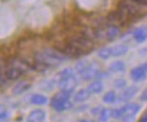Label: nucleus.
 Returning <instances> with one entry per match:
<instances>
[{
    "instance_id": "obj_1",
    "label": "nucleus",
    "mask_w": 147,
    "mask_h": 122,
    "mask_svg": "<svg viewBox=\"0 0 147 122\" xmlns=\"http://www.w3.org/2000/svg\"><path fill=\"white\" fill-rule=\"evenodd\" d=\"M68 58H69L68 55H66L65 53H62L60 50H57V49H45L35 54L37 63H41L42 66H47V67L57 66Z\"/></svg>"
},
{
    "instance_id": "obj_2",
    "label": "nucleus",
    "mask_w": 147,
    "mask_h": 122,
    "mask_svg": "<svg viewBox=\"0 0 147 122\" xmlns=\"http://www.w3.org/2000/svg\"><path fill=\"white\" fill-rule=\"evenodd\" d=\"M69 95L70 94L65 93V92H60V93L55 94L51 100V106L55 109V111H59V112L71 109L73 104L69 101Z\"/></svg>"
},
{
    "instance_id": "obj_3",
    "label": "nucleus",
    "mask_w": 147,
    "mask_h": 122,
    "mask_svg": "<svg viewBox=\"0 0 147 122\" xmlns=\"http://www.w3.org/2000/svg\"><path fill=\"white\" fill-rule=\"evenodd\" d=\"M140 110V106L137 103H131L127 104L126 106L119 109V110H113V117L117 119H123L127 120L130 118H134Z\"/></svg>"
},
{
    "instance_id": "obj_4",
    "label": "nucleus",
    "mask_w": 147,
    "mask_h": 122,
    "mask_svg": "<svg viewBox=\"0 0 147 122\" xmlns=\"http://www.w3.org/2000/svg\"><path fill=\"white\" fill-rule=\"evenodd\" d=\"M69 43H71L73 45H75L76 48L80 49L82 51H84L85 53H87L88 51H91L93 49V43L90 41V38L85 35H75L71 36L68 41Z\"/></svg>"
},
{
    "instance_id": "obj_5",
    "label": "nucleus",
    "mask_w": 147,
    "mask_h": 122,
    "mask_svg": "<svg viewBox=\"0 0 147 122\" xmlns=\"http://www.w3.org/2000/svg\"><path fill=\"white\" fill-rule=\"evenodd\" d=\"M100 72H101V69L97 63H90L80 75L84 80H92L98 77Z\"/></svg>"
},
{
    "instance_id": "obj_6",
    "label": "nucleus",
    "mask_w": 147,
    "mask_h": 122,
    "mask_svg": "<svg viewBox=\"0 0 147 122\" xmlns=\"http://www.w3.org/2000/svg\"><path fill=\"white\" fill-rule=\"evenodd\" d=\"M58 85L61 89V92H65V93H73L74 89L77 86V80L74 76H69V77H66L61 80L58 82Z\"/></svg>"
},
{
    "instance_id": "obj_7",
    "label": "nucleus",
    "mask_w": 147,
    "mask_h": 122,
    "mask_svg": "<svg viewBox=\"0 0 147 122\" xmlns=\"http://www.w3.org/2000/svg\"><path fill=\"white\" fill-rule=\"evenodd\" d=\"M120 33V31H119V28L117 27V26H114V25H110V26H108L107 28H104L103 31H98L95 36L96 37H100V38H105V40H114L118 35Z\"/></svg>"
},
{
    "instance_id": "obj_8",
    "label": "nucleus",
    "mask_w": 147,
    "mask_h": 122,
    "mask_svg": "<svg viewBox=\"0 0 147 122\" xmlns=\"http://www.w3.org/2000/svg\"><path fill=\"white\" fill-rule=\"evenodd\" d=\"M45 119V112L43 110H34L32 111L28 117H27V122H43Z\"/></svg>"
},
{
    "instance_id": "obj_9",
    "label": "nucleus",
    "mask_w": 147,
    "mask_h": 122,
    "mask_svg": "<svg viewBox=\"0 0 147 122\" xmlns=\"http://www.w3.org/2000/svg\"><path fill=\"white\" fill-rule=\"evenodd\" d=\"M23 72H24V70H22L20 68H17V67H10L9 69L6 70V72H5V76H6V78L7 79H9V80H15V79H18L19 77L23 75Z\"/></svg>"
},
{
    "instance_id": "obj_10",
    "label": "nucleus",
    "mask_w": 147,
    "mask_h": 122,
    "mask_svg": "<svg viewBox=\"0 0 147 122\" xmlns=\"http://www.w3.org/2000/svg\"><path fill=\"white\" fill-rule=\"evenodd\" d=\"M130 76H131V78H132L134 80L139 82V80H144V79L146 78L147 72L143 69L142 66H140V67H136V68H134V69L131 70V71H130Z\"/></svg>"
},
{
    "instance_id": "obj_11",
    "label": "nucleus",
    "mask_w": 147,
    "mask_h": 122,
    "mask_svg": "<svg viewBox=\"0 0 147 122\" xmlns=\"http://www.w3.org/2000/svg\"><path fill=\"white\" fill-rule=\"evenodd\" d=\"M137 92H138V88L135 87V86L126 88V89L120 94V98H119V100H120L121 102H127V101H129L130 98H132V97L137 94Z\"/></svg>"
},
{
    "instance_id": "obj_12",
    "label": "nucleus",
    "mask_w": 147,
    "mask_h": 122,
    "mask_svg": "<svg viewBox=\"0 0 147 122\" xmlns=\"http://www.w3.org/2000/svg\"><path fill=\"white\" fill-rule=\"evenodd\" d=\"M134 38H135V41L138 42V43L144 42L147 38V27L142 26V27L136 28L135 32H134Z\"/></svg>"
},
{
    "instance_id": "obj_13",
    "label": "nucleus",
    "mask_w": 147,
    "mask_h": 122,
    "mask_svg": "<svg viewBox=\"0 0 147 122\" xmlns=\"http://www.w3.org/2000/svg\"><path fill=\"white\" fill-rule=\"evenodd\" d=\"M31 88V84L28 82H20L18 84H16L14 88H13V94L15 95H19V94H23L24 92L28 90Z\"/></svg>"
},
{
    "instance_id": "obj_14",
    "label": "nucleus",
    "mask_w": 147,
    "mask_h": 122,
    "mask_svg": "<svg viewBox=\"0 0 147 122\" xmlns=\"http://www.w3.org/2000/svg\"><path fill=\"white\" fill-rule=\"evenodd\" d=\"M90 96H91V92L86 88V89H80V90H78V92L76 93V95H75L74 98H75V102L80 103V102H84V101L88 100Z\"/></svg>"
},
{
    "instance_id": "obj_15",
    "label": "nucleus",
    "mask_w": 147,
    "mask_h": 122,
    "mask_svg": "<svg viewBox=\"0 0 147 122\" xmlns=\"http://www.w3.org/2000/svg\"><path fill=\"white\" fill-rule=\"evenodd\" d=\"M87 89L93 93V94H98V93H101L102 90H103V84H102V82H100V80H94L93 83H91L90 85H88V87Z\"/></svg>"
},
{
    "instance_id": "obj_16",
    "label": "nucleus",
    "mask_w": 147,
    "mask_h": 122,
    "mask_svg": "<svg viewBox=\"0 0 147 122\" xmlns=\"http://www.w3.org/2000/svg\"><path fill=\"white\" fill-rule=\"evenodd\" d=\"M127 52H128V47L125 44H119V45H115L114 48H112V55H114V57L123 55Z\"/></svg>"
},
{
    "instance_id": "obj_17",
    "label": "nucleus",
    "mask_w": 147,
    "mask_h": 122,
    "mask_svg": "<svg viewBox=\"0 0 147 122\" xmlns=\"http://www.w3.org/2000/svg\"><path fill=\"white\" fill-rule=\"evenodd\" d=\"M48 102V98L42 94H33L31 96V103L35 105H43Z\"/></svg>"
},
{
    "instance_id": "obj_18",
    "label": "nucleus",
    "mask_w": 147,
    "mask_h": 122,
    "mask_svg": "<svg viewBox=\"0 0 147 122\" xmlns=\"http://www.w3.org/2000/svg\"><path fill=\"white\" fill-rule=\"evenodd\" d=\"M125 68H126L125 63L122 61L118 60V61H114V62L111 63L110 67H109V70L111 72H121V71L125 70Z\"/></svg>"
},
{
    "instance_id": "obj_19",
    "label": "nucleus",
    "mask_w": 147,
    "mask_h": 122,
    "mask_svg": "<svg viewBox=\"0 0 147 122\" xmlns=\"http://www.w3.org/2000/svg\"><path fill=\"white\" fill-rule=\"evenodd\" d=\"M98 117H100V122H107L110 118L113 117V110H111V109H103Z\"/></svg>"
},
{
    "instance_id": "obj_20",
    "label": "nucleus",
    "mask_w": 147,
    "mask_h": 122,
    "mask_svg": "<svg viewBox=\"0 0 147 122\" xmlns=\"http://www.w3.org/2000/svg\"><path fill=\"white\" fill-rule=\"evenodd\" d=\"M117 101V94L113 92V90H110L108 93H105V95L103 96V102L104 103H114Z\"/></svg>"
},
{
    "instance_id": "obj_21",
    "label": "nucleus",
    "mask_w": 147,
    "mask_h": 122,
    "mask_svg": "<svg viewBox=\"0 0 147 122\" xmlns=\"http://www.w3.org/2000/svg\"><path fill=\"white\" fill-rule=\"evenodd\" d=\"M98 57L102 58V59H109L111 55H112V48H102L101 50H98Z\"/></svg>"
},
{
    "instance_id": "obj_22",
    "label": "nucleus",
    "mask_w": 147,
    "mask_h": 122,
    "mask_svg": "<svg viewBox=\"0 0 147 122\" xmlns=\"http://www.w3.org/2000/svg\"><path fill=\"white\" fill-rule=\"evenodd\" d=\"M69 76H74V70L71 68H66L57 75V78H58V82H59V80H61L66 77H69Z\"/></svg>"
},
{
    "instance_id": "obj_23",
    "label": "nucleus",
    "mask_w": 147,
    "mask_h": 122,
    "mask_svg": "<svg viewBox=\"0 0 147 122\" xmlns=\"http://www.w3.org/2000/svg\"><path fill=\"white\" fill-rule=\"evenodd\" d=\"M88 66V63L86 62V61H80V62H78L77 65H76V67H75V69H76V71L78 72V73H82L84 70H85V68Z\"/></svg>"
},
{
    "instance_id": "obj_24",
    "label": "nucleus",
    "mask_w": 147,
    "mask_h": 122,
    "mask_svg": "<svg viewBox=\"0 0 147 122\" xmlns=\"http://www.w3.org/2000/svg\"><path fill=\"white\" fill-rule=\"evenodd\" d=\"M8 117V112L6 111V107L3 105H0V120H3Z\"/></svg>"
},
{
    "instance_id": "obj_25",
    "label": "nucleus",
    "mask_w": 147,
    "mask_h": 122,
    "mask_svg": "<svg viewBox=\"0 0 147 122\" xmlns=\"http://www.w3.org/2000/svg\"><path fill=\"white\" fill-rule=\"evenodd\" d=\"M134 2H136L137 5H142V6H147V0H132Z\"/></svg>"
},
{
    "instance_id": "obj_26",
    "label": "nucleus",
    "mask_w": 147,
    "mask_h": 122,
    "mask_svg": "<svg viewBox=\"0 0 147 122\" xmlns=\"http://www.w3.org/2000/svg\"><path fill=\"white\" fill-rule=\"evenodd\" d=\"M102 110H103V109H101V107H96V109H93L92 113H93V114H97V115H100V113L102 112Z\"/></svg>"
},
{
    "instance_id": "obj_27",
    "label": "nucleus",
    "mask_w": 147,
    "mask_h": 122,
    "mask_svg": "<svg viewBox=\"0 0 147 122\" xmlns=\"http://www.w3.org/2000/svg\"><path fill=\"white\" fill-rule=\"evenodd\" d=\"M125 85H126V82L125 80H118V82H115V86H118V87H122Z\"/></svg>"
},
{
    "instance_id": "obj_28",
    "label": "nucleus",
    "mask_w": 147,
    "mask_h": 122,
    "mask_svg": "<svg viewBox=\"0 0 147 122\" xmlns=\"http://www.w3.org/2000/svg\"><path fill=\"white\" fill-rule=\"evenodd\" d=\"M139 122H147V112L144 114V115H142V118H140Z\"/></svg>"
},
{
    "instance_id": "obj_29",
    "label": "nucleus",
    "mask_w": 147,
    "mask_h": 122,
    "mask_svg": "<svg viewBox=\"0 0 147 122\" xmlns=\"http://www.w3.org/2000/svg\"><path fill=\"white\" fill-rule=\"evenodd\" d=\"M142 100H143V101H147V90H145L144 94L142 95Z\"/></svg>"
},
{
    "instance_id": "obj_30",
    "label": "nucleus",
    "mask_w": 147,
    "mask_h": 122,
    "mask_svg": "<svg viewBox=\"0 0 147 122\" xmlns=\"http://www.w3.org/2000/svg\"><path fill=\"white\" fill-rule=\"evenodd\" d=\"M77 122H94L93 120H88V119H82V120H78Z\"/></svg>"
},
{
    "instance_id": "obj_31",
    "label": "nucleus",
    "mask_w": 147,
    "mask_h": 122,
    "mask_svg": "<svg viewBox=\"0 0 147 122\" xmlns=\"http://www.w3.org/2000/svg\"><path fill=\"white\" fill-rule=\"evenodd\" d=\"M142 68H143V69H144L147 72V62H145V63H144V65L142 66Z\"/></svg>"
}]
</instances>
